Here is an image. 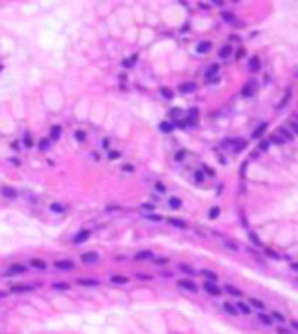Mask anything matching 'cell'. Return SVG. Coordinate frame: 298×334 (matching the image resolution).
Here are the masks:
<instances>
[{
    "label": "cell",
    "instance_id": "cell-52",
    "mask_svg": "<svg viewBox=\"0 0 298 334\" xmlns=\"http://www.w3.org/2000/svg\"><path fill=\"white\" fill-rule=\"evenodd\" d=\"M194 178H195V181H197V183H202V181H204V174H202L201 171H195Z\"/></svg>",
    "mask_w": 298,
    "mask_h": 334
},
{
    "label": "cell",
    "instance_id": "cell-15",
    "mask_svg": "<svg viewBox=\"0 0 298 334\" xmlns=\"http://www.w3.org/2000/svg\"><path fill=\"white\" fill-rule=\"evenodd\" d=\"M30 264H32L35 270H45L47 268V263H45L44 259H40V258H32L30 259Z\"/></svg>",
    "mask_w": 298,
    "mask_h": 334
},
{
    "label": "cell",
    "instance_id": "cell-35",
    "mask_svg": "<svg viewBox=\"0 0 298 334\" xmlns=\"http://www.w3.org/2000/svg\"><path fill=\"white\" fill-rule=\"evenodd\" d=\"M180 270H181L183 273H187V275H195V270L192 268V266H188V264H185V263H180Z\"/></svg>",
    "mask_w": 298,
    "mask_h": 334
},
{
    "label": "cell",
    "instance_id": "cell-39",
    "mask_svg": "<svg viewBox=\"0 0 298 334\" xmlns=\"http://www.w3.org/2000/svg\"><path fill=\"white\" fill-rule=\"evenodd\" d=\"M269 146H270V139H263V141H260L258 150H260V151H267V150H269Z\"/></svg>",
    "mask_w": 298,
    "mask_h": 334
},
{
    "label": "cell",
    "instance_id": "cell-7",
    "mask_svg": "<svg viewBox=\"0 0 298 334\" xmlns=\"http://www.w3.org/2000/svg\"><path fill=\"white\" fill-rule=\"evenodd\" d=\"M267 129H269V124H267V122H261V124L258 125V127H256L253 132H251V139H260L261 136L265 134Z\"/></svg>",
    "mask_w": 298,
    "mask_h": 334
},
{
    "label": "cell",
    "instance_id": "cell-19",
    "mask_svg": "<svg viewBox=\"0 0 298 334\" xmlns=\"http://www.w3.org/2000/svg\"><path fill=\"white\" fill-rule=\"evenodd\" d=\"M256 318H258V320H260L263 325H272V322H274L270 315H269V313H263V312L258 313V315H256Z\"/></svg>",
    "mask_w": 298,
    "mask_h": 334
},
{
    "label": "cell",
    "instance_id": "cell-45",
    "mask_svg": "<svg viewBox=\"0 0 298 334\" xmlns=\"http://www.w3.org/2000/svg\"><path fill=\"white\" fill-rule=\"evenodd\" d=\"M279 132H281L282 136H286V139H288V141H291V139H293V134L286 129V127H281V129H279Z\"/></svg>",
    "mask_w": 298,
    "mask_h": 334
},
{
    "label": "cell",
    "instance_id": "cell-18",
    "mask_svg": "<svg viewBox=\"0 0 298 334\" xmlns=\"http://www.w3.org/2000/svg\"><path fill=\"white\" fill-rule=\"evenodd\" d=\"M225 291L230 294V296H235V298H242V294L244 292L241 291V289H237V287H234V286H230V284H227L225 286Z\"/></svg>",
    "mask_w": 298,
    "mask_h": 334
},
{
    "label": "cell",
    "instance_id": "cell-64",
    "mask_svg": "<svg viewBox=\"0 0 298 334\" xmlns=\"http://www.w3.org/2000/svg\"><path fill=\"white\" fill-rule=\"evenodd\" d=\"M101 145H103V148H108V139H105L103 143H101Z\"/></svg>",
    "mask_w": 298,
    "mask_h": 334
},
{
    "label": "cell",
    "instance_id": "cell-37",
    "mask_svg": "<svg viewBox=\"0 0 298 334\" xmlns=\"http://www.w3.org/2000/svg\"><path fill=\"white\" fill-rule=\"evenodd\" d=\"M197 115H199V110H197V108L188 110V120H192L194 124H195V120H197Z\"/></svg>",
    "mask_w": 298,
    "mask_h": 334
},
{
    "label": "cell",
    "instance_id": "cell-1",
    "mask_svg": "<svg viewBox=\"0 0 298 334\" xmlns=\"http://www.w3.org/2000/svg\"><path fill=\"white\" fill-rule=\"evenodd\" d=\"M80 261L84 264H94L99 261V254L96 252V251H89V252H84L80 254Z\"/></svg>",
    "mask_w": 298,
    "mask_h": 334
},
{
    "label": "cell",
    "instance_id": "cell-10",
    "mask_svg": "<svg viewBox=\"0 0 298 334\" xmlns=\"http://www.w3.org/2000/svg\"><path fill=\"white\" fill-rule=\"evenodd\" d=\"M89 237H91V232H89V230H82V232H79L75 237H73V244H82V242H86Z\"/></svg>",
    "mask_w": 298,
    "mask_h": 334
},
{
    "label": "cell",
    "instance_id": "cell-51",
    "mask_svg": "<svg viewBox=\"0 0 298 334\" xmlns=\"http://www.w3.org/2000/svg\"><path fill=\"white\" fill-rule=\"evenodd\" d=\"M155 190L161 192V193H164V192H166V184H164L162 181H157V183H155Z\"/></svg>",
    "mask_w": 298,
    "mask_h": 334
},
{
    "label": "cell",
    "instance_id": "cell-17",
    "mask_svg": "<svg viewBox=\"0 0 298 334\" xmlns=\"http://www.w3.org/2000/svg\"><path fill=\"white\" fill-rule=\"evenodd\" d=\"M235 306V310H237L239 313H244V315H250L251 313V306L250 305H246V303H242V301H239L237 305H234Z\"/></svg>",
    "mask_w": 298,
    "mask_h": 334
},
{
    "label": "cell",
    "instance_id": "cell-9",
    "mask_svg": "<svg viewBox=\"0 0 298 334\" xmlns=\"http://www.w3.org/2000/svg\"><path fill=\"white\" fill-rule=\"evenodd\" d=\"M195 89H197V84H194V82H185V84H180V92H183V94L195 92Z\"/></svg>",
    "mask_w": 298,
    "mask_h": 334
},
{
    "label": "cell",
    "instance_id": "cell-23",
    "mask_svg": "<svg viewBox=\"0 0 298 334\" xmlns=\"http://www.w3.org/2000/svg\"><path fill=\"white\" fill-rule=\"evenodd\" d=\"M79 284L80 286H87V287H96L99 286V280H96V279H79Z\"/></svg>",
    "mask_w": 298,
    "mask_h": 334
},
{
    "label": "cell",
    "instance_id": "cell-55",
    "mask_svg": "<svg viewBox=\"0 0 298 334\" xmlns=\"http://www.w3.org/2000/svg\"><path fill=\"white\" fill-rule=\"evenodd\" d=\"M153 263L155 264H166V263H169V258H155L153 259Z\"/></svg>",
    "mask_w": 298,
    "mask_h": 334
},
{
    "label": "cell",
    "instance_id": "cell-53",
    "mask_svg": "<svg viewBox=\"0 0 298 334\" xmlns=\"http://www.w3.org/2000/svg\"><path fill=\"white\" fill-rule=\"evenodd\" d=\"M202 169H204V173H206L207 176H215V171H213V169L207 165V164H202Z\"/></svg>",
    "mask_w": 298,
    "mask_h": 334
},
{
    "label": "cell",
    "instance_id": "cell-4",
    "mask_svg": "<svg viewBox=\"0 0 298 334\" xmlns=\"http://www.w3.org/2000/svg\"><path fill=\"white\" fill-rule=\"evenodd\" d=\"M35 287L37 286H33V284H14L11 287V291L12 292H32V291H35Z\"/></svg>",
    "mask_w": 298,
    "mask_h": 334
},
{
    "label": "cell",
    "instance_id": "cell-57",
    "mask_svg": "<svg viewBox=\"0 0 298 334\" xmlns=\"http://www.w3.org/2000/svg\"><path fill=\"white\" fill-rule=\"evenodd\" d=\"M244 54H246V49H239L237 51V56H235V59H241V58H244Z\"/></svg>",
    "mask_w": 298,
    "mask_h": 334
},
{
    "label": "cell",
    "instance_id": "cell-12",
    "mask_svg": "<svg viewBox=\"0 0 298 334\" xmlns=\"http://www.w3.org/2000/svg\"><path fill=\"white\" fill-rule=\"evenodd\" d=\"M260 66H261V63H260V58H258V56H253V58L250 59V65H248L250 71H251V73H256V71L260 70Z\"/></svg>",
    "mask_w": 298,
    "mask_h": 334
},
{
    "label": "cell",
    "instance_id": "cell-41",
    "mask_svg": "<svg viewBox=\"0 0 298 334\" xmlns=\"http://www.w3.org/2000/svg\"><path fill=\"white\" fill-rule=\"evenodd\" d=\"M265 256H269V258H272V259H281V256H279L274 249H265Z\"/></svg>",
    "mask_w": 298,
    "mask_h": 334
},
{
    "label": "cell",
    "instance_id": "cell-24",
    "mask_svg": "<svg viewBox=\"0 0 298 334\" xmlns=\"http://www.w3.org/2000/svg\"><path fill=\"white\" fill-rule=\"evenodd\" d=\"M2 193H4V197H7V199H16L17 197V192L12 186H4L2 188Z\"/></svg>",
    "mask_w": 298,
    "mask_h": 334
},
{
    "label": "cell",
    "instance_id": "cell-63",
    "mask_svg": "<svg viewBox=\"0 0 298 334\" xmlns=\"http://www.w3.org/2000/svg\"><path fill=\"white\" fill-rule=\"evenodd\" d=\"M291 327H293V331H296V329H298V324L295 322V320H293V322H291Z\"/></svg>",
    "mask_w": 298,
    "mask_h": 334
},
{
    "label": "cell",
    "instance_id": "cell-47",
    "mask_svg": "<svg viewBox=\"0 0 298 334\" xmlns=\"http://www.w3.org/2000/svg\"><path fill=\"white\" fill-rule=\"evenodd\" d=\"M120 169H122V173H134V165L133 164H124Z\"/></svg>",
    "mask_w": 298,
    "mask_h": 334
},
{
    "label": "cell",
    "instance_id": "cell-25",
    "mask_svg": "<svg viewBox=\"0 0 298 334\" xmlns=\"http://www.w3.org/2000/svg\"><path fill=\"white\" fill-rule=\"evenodd\" d=\"M253 85H255V82H253V80H250L248 84H246V85L242 87V91H241V94H242L244 97H250L251 94H253Z\"/></svg>",
    "mask_w": 298,
    "mask_h": 334
},
{
    "label": "cell",
    "instance_id": "cell-33",
    "mask_svg": "<svg viewBox=\"0 0 298 334\" xmlns=\"http://www.w3.org/2000/svg\"><path fill=\"white\" fill-rule=\"evenodd\" d=\"M181 204H183V202H181V199H178V197H171V199H169V205H171L173 209H180Z\"/></svg>",
    "mask_w": 298,
    "mask_h": 334
},
{
    "label": "cell",
    "instance_id": "cell-42",
    "mask_svg": "<svg viewBox=\"0 0 298 334\" xmlns=\"http://www.w3.org/2000/svg\"><path fill=\"white\" fill-rule=\"evenodd\" d=\"M223 244H225V247L232 249V251H239V245L234 242V240H223Z\"/></svg>",
    "mask_w": 298,
    "mask_h": 334
},
{
    "label": "cell",
    "instance_id": "cell-44",
    "mask_svg": "<svg viewBox=\"0 0 298 334\" xmlns=\"http://www.w3.org/2000/svg\"><path fill=\"white\" fill-rule=\"evenodd\" d=\"M108 158H110V160H117V158H120V151L110 150V151H108Z\"/></svg>",
    "mask_w": 298,
    "mask_h": 334
},
{
    "label": "cell",
    "instance_id": "cell-36",
    "mask_svg": "<svg viewBox=\"0 0 298 334\" xmlns=\"http://www.w3.org/2000/svg\"><path fill=\"white\" fill-rule=\"evenodd\" d=\"M209 219H216L218 216H220V207L218 205H215V207H211V211H209Z\"/></svg>",
    "mask_w": 298,
    "mask_h": 334
},
{
    "label": "cell",
    "instance_id": "cell-31",
    "mask_svg": "<svg viewBox=\"0 0 298 334\" xmlns=\"http://www.w3.org/2000/svg\"><path fill=\"white\" fill-rule=\"evenodd\" d=\"M223 310H225V312H227L228 315H237V313H239L237 310H235V306H234L232 303H228V301H227V303H223Z\"/></svg>",
    "mask_w": 298,
    "mask_h": 334
},
{
    "label": "cell",
    "instance_id": "cell-48",
    "mask_svg": "<svg viewBox=\"0 0 298 334\" xmlns=\"http://www.w3.org/2000/svg\"><path fill=\"white\" fill-rule=\"evenodd\" d=\"M23 145L26 146V148H32V146H33V141H32V138H30L28 134L23 138Z\"/></svg>",
    "mask_w": 298,
    "mask_h": 334
},
{
    "label": "cell",
    "instance_id": "cell-14",
    "mask_svg": "<svg viewBox=\"0 0 298 334\" xmlns=\"http://www.w3.org/2000/svg\"><path fill=\"white\" fill-rule=\"evenodd\" d=\"M218 71H220V66H218V65H211L206 71H204V77H206L207 80H213V77L218 75Z\"/></svg>",
    "mask_w": 298,
    "mask_h": 334
},
{
    "label": "cell",
    "instance_id": "cell-61",
    "mask_svg": "<svg viewBox=\"0 0 298 334\" xmlns=\"http://www.w3.org/2000/svg\"><path fill=\"white\" fill-rule=\"evenodd\" d=\"M47 145H49V143H47V139H42V141H40V150L44 151L45 148H47Z\"/></svg>",
    "mask_w": 298,
    "mask_h": 334
},
{
    "label": "cell",
    "instance_id": "cell-27",
    "mask_svg": "<svg viewBox=\"0 0 298 334\" xmlns=\"http://www.w3.org/2000/svg\"><path fill=\"white\" fill-rule=\"evenodd\" d=\"M49 134H51V139H60V136H61V125H52L51 127V131H49Z\"/></svg>",
    "mask_w": 298,
    "mask_h": 334
},
{
    "label": "cell",
    "instance_id": "cell-50",
    "mask_svg": "<svg viewBox=\"0 0 298 334\" xmlns=\"http://www.w3.org/2000/svg\"><path fill=\"white\" fill-rule=\"evenodd\" d=\"M250 238H251V242L253 244H256V245H260V238H258V235H256V233H253V232H250Z\"/></svg>",
    "mask_w": 298,
    "mask_h": 334
},
{
    "label": "cell",
    "instance_id": "cell-28",
    "mask_svg": "<svg viewBox=\"0 0 298 334\" xmlns=\"http://www.w3.org/2000/svg\"><path fill=\"white\" fill-rule=\"evenodd\" d=\"M49 209L52 211V212H56V214H63V212L66 211V209H65V205H63V204H58V202H52Z\"/></svg>",
    "mask_w": 298,
    "mask_h": 334
},
{
    "label": "cell",
    "instance_id": "cell-59",
    "mask_svg": "<svg viewBox=\"0 0 298 334\" xmlns=\"http://www.w3.org/2000/svg\"><path fill=\"white\" fill-rule=\"evenodd\" d=\"M277 334H291V331L286 329V327H279L277 329Z\"/></svg>",
    "mask_w": 298,
    "mask_h": 334
},
{
    "label": "cell",
    "instance_id": "cell-16",
    "mask_svg": "<svg viewBox=\"0 0 298 334\" xmlns=\"http://www.w3.org/2000/svg\"><path fill=\"white\" fill-rule=\"evenodd\" d=\"M211 45H213V44L209 42V40H204V42H201L199 45H197V52H199V54L209 52V51H211Z\"/></svg>",
    "mask_w": 298,
    "mask_h": 334
},
{
    "label": "cell",
    "instance_id": "cell-62",
    "mask_svg": "<svg viewBox=\"0 0 298 334\" xmlns=\"http://www.w3.org/2000/svg\"><path fill=\"white\" fill-rule=\"evenodd\" d=\"M272 139H274V143H284V141H282L281 138H277V136H276V138H272Z\"/></svg>",
    "mask_w": 298,
    "mask_h": 334
},
{
    "label": "cell",
    "instance_id": "cell-5",
    "mask_svg": "<svg viewBox=\"0 0 298 334\" xmlns=\"http://www.w3.org/2000/svg\"><path fill=\"white\" fill-rule=\"evenodd\" d=\"M54 268H58V270H73L75 268V263L70 261V259H58V261H54Z\"/></svg>",
    "mask_w": 298,
    "mask_h": 334
},
{
    "label": "cell",
    "instance_id": "cell-60",
    "mask_svg": "<svg viewBox=\"0 0 298 334\" xmlns=\"http://www.w3.org/2000/svg\"><path fill=\"white\" fill-rule=\"evenodd\" d=\"M120 205H106V211H120Z\"/></svg>",
    "mask_w": 298,
    "mask_h": 334
},
{
    "label": "cell",
    "instance_id": "cell-32",
    "mask_svg": "<svg viewBox=\"0 0 298 334\" xmlns=\"http://www.w3.org/2000/svg\"><path fill=\"white\" fill-rule=\"evenodd\" d=\"M52 289H56V291H68L70 289V284H66V282H54L52 284Z\"/></svg>",
    "mask_w": 298,
    "mask_h": 334
},
{
    "label": "cell",
    "instance_id": "cell-38",
    "mask_svg": "<svg viewBox=\"0 0 298 334\" xmlns=\"http://www.w3.org/2000/svg\"><path fill=\"white\" fill-rule=\"evenodd\" d=\"M145 218H146V219H150V221H162L164 219L161 214H152V212H146Z\"/></svg>",
    "mask_w": 298,
    "mask_h": 334
},
{
    "label": "cell",
    "instance_id": "cell-43",
    "mask_svg": "<svg viewBox=\"0 0 298 334\" xmlns=\"http://www.w3.org/2000/svg\"><path fill=\"white\" fill-rule=\"evenodd\" d=\"M73 136H75L79 141H86V132H84V131H80V129H77L75 132H73Z\"/></svg>",
    "mask_w": 298,
    "mask_h": 334
},
{
    "label": "cell",
    "instance_id": "cell-34",
    "mask_svg": "<svg viewBox=\"0 0 298 334\" xmlns=\"http://www.w3.org/2000/svg\"><path fill=\"white\" fill-rule=\"evenodd\" d=\"M270 317H272V320H277V322H281V324H286V317H284L282 313H279V312H272Z\"/></svg>",
    "mask_w": 298,
    "mask_h": 334
},
{
    "label": "cell",
    "instance_id": "cell-29",
    "mask_svg": "<svg viewBox=\"0 0 298 334\" xmlns=\"http://www.w3.org/2000/svg\"><path fill=\"white\" fill-rule=\"evenodd\" d=\"M159 92H161V96H162L164 99H173V97H174L173 91H171L169 87H161V89H159Z\"/></svg>",
    "mask_w": 298,
    "mask_h": 334
},
{
    "label": "cell",
    "instance_id": "cell-3",
    "mask_svg": "<svg viewBox=\"0 0 298 334\" xmlns=\"http://www.w3.org/2000/svg\"><path fill=\"white\" fill-rule=\"evenodd\" d=\"M202 289H204L207 294H211V296H220V294H222V289H220L215 282H204Z\"/></svg>",
    "mask_w": 298,
    "mask_h": 334
},
{
    "label": "cell",
    "instance_id": "cell-30",
    "mask_svg": "<svg viewBox=\"0 0 298 334\" xmlns=\"http://www.w3.org/2000/svg\"><path fill=\"white\" fill-rule=\"evenodd\" d=\"M222 17H223V21L230 23V25H235V23H237V19H235V16H234V12H222Z\"/></svg>",
    "mask_w": 298,
    "mask_h": 334
},
{
    "label": "cell",
    "instance_id": "cell-11",
    "mask_svg": "<svg viewBox=\"0 0 298 334\" xmlns=\"http://www.w3.org/2000/svg\"><path fill=\"white\" fill-rule=\"evenodd\" d=\"M199 273L206 279V282H216L218 280V275L215 273V271H211V270H206V268H202Z\"/></svg>",
    "mask_w": 298,
    "mask_h": 334
},
{
    "label": "cell",
    "instance_id": "cell-26",
    "mask_svg": "<svg viewBox=\"0 0 298 334\" xmlns=\"http://www.w3.org/2000/svg\"><path fill=\"white\" fill-rule=\"evenodd\" d=\"M250 305H251L253 308H256V310H260V312H263V310L267 308L265 303L260 301V299H256V298H251V299H250Z\"/></svg>",
    "mask_w": 298,
    "mask_h": 334
},
{
    "label": "cell",
    "instance_id": "cell-54",
    "mask_svg": "<svg viewBox=\"0 0 298 334\" xmlns=\"http://www.w3.org/2000/svg\"><path fill=\"white\" fill-rule=\"evenodd\" d=\"M141 209L146 211V212H152V211L155 209V205L153 204H141Z\"/></svg>",
    "mask_w": 298,
    "mask_h": 334
},
{
    "label": "cell",
    "instance_id": "cell-40",
    "mask_svg": "<svg viewBox=\"0 0 298 334\" xmlns=\"http://www.w3.org/2000/svg\"><path fill=\"white\" fill-rule=\"evenodd\" d=\"M173 129H174V125L169 124V122H162V124H161V131H162V132H171Z\"/></svg>",
    "mask_w": 298,
    "mask_h": 334
},
{
    "label": "cell",
    "instance_id": "cell-56",
    "mask_svg": "<svg viewBox=\"0 0 298 334\" xmlns=\"http://www.w3.org/2000/svg\"><path fill=\"white\" fill-rule=\"evenodd\" d=\"M136 277H138L140 280H152V277H150V275H146V273H136Z\"/></svg>",
    "mask_w": 298,
    "mask_h": 334
},
{
    "label": "cell",
    "instance_id": "cell-49",
    "mask_svg": "<svg viewBox=\"0 0 298 334\" xmlns=\"http://www.w3.org/2000/svg\"><path fill=\"white\" fill-rule=\"evenodd\" d=\"M246 145H248V143H246V141H242V139H241V141H239V143H237V145L234 146V150H235V151H241V150H244V148H246Z\"/></svg>",
    "mask_w": 298,
    "mask_h": 334
},
{
    "label": "cell",
    "instance_id": "cell-21",
    "mask_svg": "<svg viewBox=\"0 0 298 334\" xmlns=\"http://www.w3.org/2000/svg\"><path fill=\"white\" fill-rule=\"evenodd\" d=\"M168 221L171 223V225H173L174 228H180V230H187V228H188V225H187L185 221H181V219H176V218H169Z\"/></svg>",
    "mask_w": 298,
    "mask_h": 334
},
{
    "label": "cell",
    "instance_id": "cell-13",
    "mask_svg": "<svg viewBox=\"0 0 298 334\" xmlns=\"http://www.w3.org/2000/svg\"><path fill=\"white\" fill-rule=\"evenodd\" d=\"M110 282L112 284H117V286H126L129 282V277H124V275H112L110 277Z\"/></svg>",
    "mask_w": 298,
    "mask_h": 334
},
{
    "label": "cell",
    "instance_id": "cell-2",
    "mask_svg": "<svg viewBox=\"0 0 298 334\" xmlns=\"http://www.w3.org/2000/svg\"><path fill=\"white\" fill-rule=\"evenodd\" d=\"M178 287H181V289H185V291H188V292H197L199 291V286H197L194 280H190V279H180Z\"/></svg>",
    "mask_w": 298,
    "mask_h": 334
},
{
    "label": "cell",
    "instance_id": "cell-8",
    "mask_svg": "<svg viewBox=\"0 0 298 334\" xmlns=\"http://www.w3.org/2000/svg\"><path fill=\"white\" fill-rule=\"evenodd\" d=\"M152 258H153V252L152 251H148V249H145V251H138V252L134 254L136 261H146V259H152Z\"/></svg>",
    "mask_w": 298,
    "mask_h": 334
},
{
    "label": "cell",
    "instance_id": "cell-58",
    "mask_svg": "<svg viewBox=\"0 0 298 334\" xmlns=\"http://www.w3.org/2000/svg\"><path fill=\"white\" fill-rule=\"evenodd\" d=\"M289 129H291L293 132H296V131H298V124L295 122V120H291V122H289Z\"/></svg>",
    "mask_w": 298,
    "mask_h": 334
},
{
    "label": "cell",
    "instance_id": "cell-20",
    "mask_svg": "<svg viewBox=\"0 0 298 334\" xmlns=\"http://www.w3.org/2000/svg\"><path fill=\"white\" fill-rule=\"evenodd\" d=\"M218 56H220L222 59H227L228 56H232V47H230L228 44L222 45V49H220V52H218Z\"/></svg>",
    "mask_w": 298,
    "mask_h": 334
},
{
    "label": "cell",
    "instance_id": "cell-46",
    "mask_svg": "<svg viewBox=\"0 0 298 334\" xmlns=\"http://www.w3.org/2000/svg\"><path fill=\"white\" fill-rule=\"evenodd\" d=\"M185 155H187V151H185V150L176 151V155H174V160H176V162H181V160L185 158Z\"/></svg>",
    "mask_w": 298,
    "mask_h": 334
},
{
    "label": "cell",
    "instance_id": "cell-6",
    "mask_svg": "<svg viewBox=\"0 0 298 334\" xmlns=\"http://www.w3.org/2000/svg\"><path fill=\"white\" fill-rule=\"evenodd\" d=\"M25 271H26V266L19 263H12L7 268V275H19V273H25Z\"/></svg>",
    "mask_w": 298,
    "mask_h": 334
},
{
    "label": "cell",
    "instance_id": "cell-22",
    "mask_svg": "<svg viewBox=\"0 0 298 334\" xmlns=\"http://www.w3.org/2000/svg\"><path fill=\"white\" fill-rule=\"evenodd\" d=\"M291 94H293V89H291V87H288V89H286V96L282 97V101L277 104V110H282V108H284L288 103H289V97H291Z\"/></svg>",
    "mask_w": 298,
    "mask_h": 334
}]
</instances>
